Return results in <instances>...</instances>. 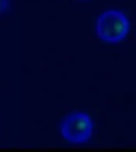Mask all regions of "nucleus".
<instances>
[{
	"label": "nucleus",
	"mask_w": 136,
	"mask_h": 152,
	"mask_svg": "<svg viewBox=\"0 0 136 152\" xmlns=\"http://www.w3.org/2000/svg\"><path fill=\"white\" fill-rule=\"evenodd\" d=\"M130 31V22L123 12L108 10L98 17L96 32L102 41L117 43L122 41Z\"/></svg>",
	"instance_id": "1"
},
{
	"label": "nucleus",
	"mask_w": 136,
	"mask_h": 152,
	"mask_svg": "<svg viewBox=\"0 0 136 152\" xmlns=\"http://www.w3.org/2000/svg\"><path fill=\"white\" fill-rule=\"evenodd\" d=\"M94 130V123L89 115L75 112L65 118L61 123L62 135L70 143L80 144L88 141Z\"/></svg>",
	"instance_id": "2"
},
{
	"label": "nucleus",
	"mask_w": 136,
	"mask_h": 152,
	"mask_svg": "<svg viewBox=\"0 0 136 152\" xmlns=\"http://www.w3.org/2000/svg\"><path fill=\"white\" fill-rule=\"evenodd\" d=\"M9 0H0V14L4 13L8 8Z\"/></svg>",
	"instance_id": "3"
}]
</instances>
